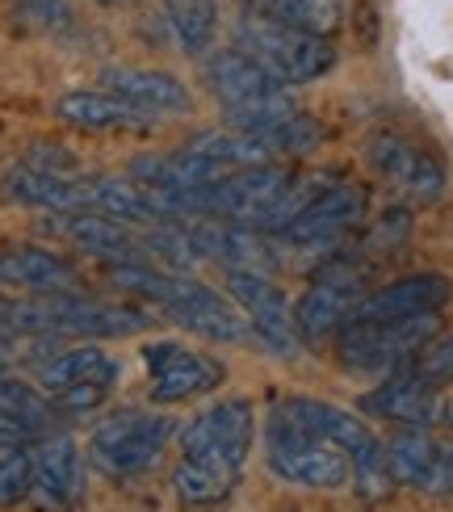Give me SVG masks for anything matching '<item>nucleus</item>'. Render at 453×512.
<instances>
[{
  "mask_svg": "<svg viewBox=\"0 0 453 512\" xmlns=\"http://www.w3.org/2000/svg\"><path fill=\"white\" fill-rule=\"evenodd\" d=\"M256 437V412L248 399H227L198 412L181 429V466L172 471V492L189 508H206L231 496L240 483Z\"/></svg>",
  "mask_w": 453,
  "mask_h": 512,
  "instance_id": "1",
  "label": "nucleus"
},
{
  "mask_svg": "<svg viewBox=\"0 0 453 512\" xmlns=\"http://www.w3.org/2000/svg\"><path fill=\"white\" fill-rule=\"evenodd\" d=\"M114 282L126 286L131 294L156 303L160 315H168L177 328L193 332V336H206V340H227V345H244L252 336L244 311L227 303L219 290H210L193 277H177V273H160L151 265H135L126 261L114 269Z\"/></svg>",
  "mask_w": 453,
  "mask_h": 512,
  "instance_id": "2",
  "label": "nucleus"
},
{
  "mask_svg": "<svg viewBox=\"0 0 453 512\" xmlns=\"http://www.w3.org/2000/svg\"><path fill=\"white\" fill-rule=\"evenodd\" d=\"M235 51H244L252 63H261V68L273 80H282L286 89L290 84H311L336 68L332 38L298 30L290 21H277L265 13L240 17V26H235Z\"/></svg>",
  "mask_w": 453,
  "mask_h": 512,
  "instance_id": "3",
  "label": "nucleus"
},
{
  "mask_svg": "<svg viewBox=\"0 0 453 512\" xmlns=\"http://www.w3.org/2000/svg\"><path fill=\"white\" fill-rule=\"evenodd\" d=\"M206 84L235 131H269V126L298 114L286 84L273 80L261 63H252L235 47L206 63Z\"/></svg>",
  "mask_w": 453,
  "mask_h": 512,
  "instance_id": "4",
  "label": "nucleus"
},
{
  "mask_svg": "<svg viewBox=\"0 0 453 512\" xmlns=\"http://www.w3.org/2000/svg\"><path fill=\"white\" fill-rule=\"evenodd\" d=\"M265 454H269V471L286 483L298 487H319V492H332L353 479V458L340 450L336 441L311 433L302 424L286 399L273 408L269 424H265Z\"/></svg>",
  "mask_w": 453,
  "mask_h": 512,
  "instance_id": "5",
  "label": "nucleus"
},
{
  "mask_svg": "<svg viewBox=\"0 0 453 512\" xmlns=\"http://www.w3.org/2000/svg\"><path fill=\"white\" fill-rule=\"evenodd\" d=\"M441 336V315H412V319H370V324L340 328L336 357L349 374H382L391 378L403 370L428 340Z\"/></svg>",
  "mask_w": 453,
  "mask_h": 512,
  "instance_id": "6",
  "label": "nucleus"
},
{
  "mask_svg": "<svg viewBox=\"0 0 453 512\" xmlns=\"http://www.w3.org/2000/svg\"><path fill=\"white\" fill-rule=\"evenodd\" d=\"M172 437V420L160 412H122L110 416L105 424L93 429L89 454L97 462V471L126 479V475H143L160 462L164 445Z\"/></svg>",
  "mask_w": 453,
  "mask_h": 512,
  "instance_id": "7",
  "label": "nucleus"
},
{
  "mask_svg": "<svg viewBox=\"0 0 453 512\" xmlns=\"http://www.w3.org/2000/svg\"><path fill=\"white\" fill-rule=\"evenodd\" d=\"M370 294L365 290V273L349 261H332L323 265L311 286L302 290V298L294 303V328L302 340H323V336H336L344 324L353 319L357 303Z\"/></svg>",
  "mask_w": 453,
  "mask_h": 512,
  "instance_id": "8",
  "label": "nucleus"
},
{
  "mask_svg": "<svg viewBox=\"0 0 453 512\" xmlns=\"http://www.w3.org/2000/svg\"><path fill=\"white\" fill-rule=\"evenodd\" d=\"M118 378V361L110 353H101L97 345H80V349H63L47 361H38V382L55 403L51 408L63 412H89L97 408V399L114 387Z\"/></svg>",
  "mask_w": 453,
  "mask_h": 512,
  "instance_id": "9",
  "label": "nucleus"
},
{
  "mask_svg": "<svg viewBox=\"0 0 453 512\" xmlns=\"http://www.w3.org/2000/svg\"><path fill=\"white\" fill-rule=\"evenodd\" d=\"M227 294H231V303L244 311L248 328L261 345H269L273 353H294L298 349L294 311H290L286 294L273 277L256 273V269H227Z\"/></svg>",
  "mask_w": 453,
  "mask_h": 512,
  "instance_id": "10",
  "label": "nucleus"
},
{
  "mask_svg": "<svg viewBox=\"0 0 453 512\" xmlns=\"http://www.w3.org/2000/svg\"><path fill=\"white\" fill-rule=\"evenodd\" d=\"M147 366H151V399L156 403H177V399L206 395L227 378L223 361H214L206 353H193L185 345H151Z\"/></svg>",
  "mask_w": 453,
  "mask_h": 512,
  "instance_id": "11",
  "label": "nucleus"
},
{
  "mask_svg": "<svg viewBox=\"0 0 453 512\" xmlns=\"http://www.w3.org/2000/svg\"><path fill=\"white\" fill-rule=\"evenodd\" d=\"M365 219V189L361 185H328L298 210V215L282 227L290 244H328L344 236L349 227Z\"/></svg>",
  "mask_w": 453,
  "mask_h": 512,
  "instance_id": "12",
  "label": "nucleus"
},
{
  "mask_svg": "<svg viewBox=\"0 0 453 512\" xmlns=\"http://www.w3.org/2000/svg\"><path fill=\"white\" fill-rule=\"evenodd\" d=\"M386 471L395 483L420 487V492H453V445L407 429L386 445Z\"/></svg>",
  "mask_w": 453,
  "mask_h": 512,
  "instance_id": "13",
  "label": "nucleus"
},
{
  "mask_svg": "<svg viewBox=\"0 0 453 512\" xmlns=\"http://www.w3.org/2000/svg\"><path fill=\"white\" fill-rule=\"evenodd\" d=\"M449 277L441 273H416L403 277V282H391L382 290H370L357 303L349 324H370V319H412V315H437L449 303ZM344 324V328H349Z\"/></svg>",
  "mask_w": 453,
  "mask_h": 512,
  "instance_id": "14",
  "label": "nucleus"
},
{
  "mask_svg": "<svg viewBox=\"0 0 453 512\" xmlns=\"http://www.w3.org/2000/svg\"><path fill=\"white\" fill-rule=\"evenodd\" d=\"M361 412L365 416H378V420H395L407 424V429H424V424L441 420V391L428 387V382L403 366L391 378H382V387H374L370 395H361Z\"/></svg>",
  "mask_w": 453,
  "mask_h": 512,
  "instance_id": "15",
  "label": "nucleus"
},
{
  "mask_svg": "<svg viewBox=\"0 0 453 512\" xmlns=\"http://www.w3.org/2000/svg\"><path fill=\"white\" fill-rule=\"evenodd\" d=\"M370 164L386 181H395L403 194H412L420 202H433L441 198L445 189V168L437 156H428L424 147L407 143V139H395V135H378L370 143Z\"/></svg>",
  "mask_w": 453,
  "mask_h": 512,
  "instance_id": "16",
  "label": "nucleus"
},
{
  "mask_svg": "<svg viewBox=\"0 0 453 512\" xmlns=\"http://www.w3.org/2000/svg\"><path fill=\"white\" fill-rule=\"evenodd\" d=\"M30 462H34V483H30V496L38 508H68L80 487H84V462H80V450L72 437H47L38 441L30 450Z\"/></svg>",
  "mask_w": 453,
  "mask_h": 512,
  "instance_id": "17",
  "label": "nucleus"
},
{
  "mask_svg": "<svg viewBox=\"0 0 453 512\" xmlns=\"http://www.w3.org/2000/svg\"><path fill=\"white\" fill-rule=\"evenodd\" d=\"M101 89L114 93L122 101H131L135 110L160 118V114H185L189 110V89L156 68H105L101 72Z\"/></svg>",
  "mask_w": 453,
  "mask_h": 512,
  "instance_id": "18",
  "label": "nucleus"
},
{
  "mask_svg": "<svg viewBox=\"0 0 453 512\" xmlns=\"http://www.w3.org/2000/svg\"><path fill=\"white\" fill-rule=\"evenodd\" d=\"M51 231H59L63 240H72L76 248L93 252V256H105V261H135V240L126 236V223L118 219H105V215H93V210H68V215H51L47 219Z\"/></svg>",
  "mask_w": 453,
  "mask_h": 512,
  "instance_id": "19",
  "label": "nucleus"
},
{
  "mask_svg": "<svg viewBox=\"0 0 453 512\" xmlns=\"http://www.w3.org/2000/svg\"><path fill=\"white\" fill-rule=\"evenodd\" d=\"M5 198L17 206H34V210H51V215H68V210H84V189L80 181L47 173V168L21 164L5 177Z\"/></svg>",
  "mask_w": 453,
  "mask_h": 512,
  "instance_id": "20",
  "label": "nucleus"
},
{
  "mask_svg": "<svg viewBox=\"0 0 453 512\" xmlns=\"http://www.w3.org/2000/svg\"><path fill=\"white\" fill-rule=\"evenodd\" d=\"M0 286L30 290V294H59V290H76V277L55 252L5 248L0 252Z\"/></svg>",
  "mask_w": 453,
  "mask_h": 512,
  "instance_id": "21",
  "label": "nucleus"
},
{
  "mask_svg": "<svg viewBox=\"0 0 453 512\" xmlns=\"http://www.w3.org/2000/svg\"><path fill=\"white\" fill-rule=\"evenodd\" d=\"M55 114L72 126H89V131H118V126H147L151 114L135 110L131 101H122L105 89H84V93H63L55 101Z\"/></svg>",
  "mask_w": 453,
  "mask_h": 512,
  "instance_id": "22",
  "label": "nucleus"
},
{
  "mask_svg": "<svg viewBox=\"0 0 453 512\" xmlns=\"http://www.w3.org/2000/svg\"><path fill=\"white\" fill-rule=\"evenodd\" d=\"M84 189V210L105 219H118V223H160L164 215L135 181H122V177H89L80 181Z\"/></svg>",
  "mask_w": 453,
  "mask_h": 512,
  "instance_id": "23",
  "label": "nucleus"
},
{
  "mask_svg": "<svg viewBox=\"0 0 453 512\" xmlns=\"http://www.w3.org/2000/svg\"><path fill=\"white\" fill-rule=\"evenodd\" d=\"M160 9L189 55H202L219 34V0H160Z\"/></svg>",
  "mask_w": 453,
  "mask_h": 512,
  "instance_id": "24",
  "label": "nucleus"
},
{
  "mask_svg": "<svg viewBox=\"0 0 453 512\" xmlns=\"http://www.w3.org/2000/svg\"><path fill=\"white\" fill-rule=\"evenodd\" d=\"M252 13H265L277 21H290L298 30L311 34H336L344 21V0H248Z\"/></svg>",
  "mask_w": 453,
  "mask_h": 512,
  "instance_id": "25",
  "label": "nucleus"
},
{
  "mask_svg": "<svg viewBox=\"0 0 453 512\" xmlns=\"http://www.w3.org/2000/svg\"><path fill=\"white\" fill-rule=\"evenodd\" d=\"M34 483V462L26 445H5L0 450V508H13L30 496Z\"/></svg>",
  "mask_w": 453,
  "mask_h": 512,
  "instance_id": "26",
  "label": "nucleus"
},
{
  "mask_svg": "<svg viewBox=\"0 0 453 512\" xmlns=\"http://www.w3.org/2000/svg\"><path fill=\"white\" fill-rule=\"evenodd\" d=\"M407 366H412L428 387H437V391L449 387L453 382V336H433Z\"/></svg>",
  "mask_w": 453,
  "mask_h": 512,
  "instance_id": "27",
  "label": "nucleus"
},
{
  "mask_svg": "<svg viewBox=\"0 0 453 512\" xmlns=\"http://www.w3.org/2000/svg\"><path fill=\"white\" fill-rule=\"evenodd\" d=\"M0 408L5 412H13V416H21L26 424H34V429L42 433V424H47V416H51V403H42L26 382H13V378H0Z\"/></svg>",
  "mask_w": 453,
  "mask_h": 512,
  "instance_id": "28",
  "label": "nucleus"
},
{
  "mask_svg": "<svg viewBox=\"0 0 453 512\" xmlns=\"http://www.w3.org/2000/svg\"><path fill=\"white\" fill-rule=\"evenodd\" d=\"M30 437H38L34 424H26L21 416L0 408V450H5V445H30Z\"/></svg>",
  "mask_w": 453,
  "mask_h": 512,
  "instance_id": "29",
  "label": "nucleus"
},
{
  "mask_svg": "<svg viewBox=\"0 0 453 512\" xmlns=\"http://www.w3.org/2000/svg\"><path fill=\"white\" fill-rule=\"evenodd\" d=\"M445 420H449V424H453V399H449V408H445Z\"/></svg>",
  "mask_w": 453,
  "mask_h": 512,
  "instance_id": "30",
  "label": "nucleus"
},
{
  "mask_svg": "<svg viewBox=\"0 0 453 512\" xmlns=\"http://www.w3.org/2000/svg\"><path fill=\"white\" fill-rule=\"evenodd\" d=\"M101 5H118V0H101Z\"/></svg>",
  "mask_w": 453,
  "mask_h": 512,
  "instance_id": "31",
  "label": "nucleus"
},
{
  "mask_svg": "<svg viewBox=\"0 0 453 512\" xmlns=\"http://www.w3.org/2000/svg\"><path fill=\"white\" fill-rule=\"evenodd\" d=\"M0 370H5V357H0Z\"/></svg>",
  "mask_w": 453,
  "mask_h": 512,
  "instance_id": "32",
  "label": "nucleus"
}]
</instances>
